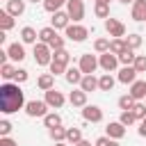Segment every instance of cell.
Returning <instances> with one entry per match:
<instances>
[{"label": "cell", "instance_id": "cell-1", "mask_svg": "<svg viewBox=\"0 0 146 146\" xmlns=\"http://www.w3.org/2000/svg\"><path fill=\"white\" fill-rule=\"evenodd\" d=\"M25 91L16 82H5L0 84V112L2 114H14L18 110H25Z\"/></svg>", "mask_w": 146, "mask_h": 146}, {"label": "cell", "instance_id": "cell-2", "mask_svg": "<svg viewBox=\"0 0 146 146\" xmlns=\"http://www.w3.org/2000/svg\"><path fill=\"white\" fill-rule=\"evenodd\" d=\"M32 55H34V62H36L39 66H50V62H52V50H50L48 43H41V41L34 43Z\"/></svg>", "mask_w": 146, "mask_h": 146}, {"label": "cell", "instance_id": "cell-3", "mask_svg": "<svg viewBox=\"0 0 146 146\" xmlns=\"http://www.w3.org/2000/svg\"><path fill=\"white\" fill-rule=\"evenodd\" d=\"M78 66H80V71H82L84 75H94V73H96V68H100V64H98V55H91V52L80 55Z\"/></svg>", "mask_w": 146, "mask_h": 146}, {"label": "cell", "instance_id": "cell-4", "mask_svg": "<svg viewBox=\"0 0 146 146\" xmlns=\"http://www.w3.org/2000/svg\"><path fill=\"white\" fill-rule=\"evenodd\" d=\"M64 34H66V39H71V41H75V43H82V41L89 36V27H84V25H80V23H71V25L64 30Z\"/></svg>", "mask_w": 146, "mask_h": 146}, {"label": "cell", "instance_id": "cell-5", "mask_svg": "<svg viewBox=\"0 0 146 146\" xmlns=\"http://www.w3.org/2000/svg\"><path fill=\"white\" fill-rule=\"evenodd\" d=\"M48 103L46 100H27V105H25V114L27 116H32V119H36V116H46L48 114Z\"/></svg>", "mask_w": 146, "mask_h": 146}, {"label": "cell", "instance_id": "cell-6", "mask_svg": "<svg viewBox=\"0 0 146 146\" xmlns=\"http://www.w3.org/2000/svg\"><path fill=\"white\" fill-rule=\"evenodd\" d=\"M105 30L112 39H125V25L119 18H107L105 21Z\"/></svg>", "mask_w": 146, "mask_h": 146}, {"label": "cell", "instance_id": "cell-7", "mask_svg": "<svg viewBox=\"0 0 146 146\" xmlns=\"http://www.w3.org/2000/svg\"><path fill=\"white\" fill-rule=\"evenodd\" d=\"M98 64H100V68L105 73H114L121 62H119V57L114 52H103V55H98Z\"/></svg>", "mask_w": 146, "mask_h": 146}, {"label": "cell", "instance_id": "cell-8", "mask_svg": "<svg viewBox=\"0 0 146 146\" xmlns=\"http://www.w3.org/2000/svg\"><path fill=\"white\" fill-rule=\"evenodd\" d=\"M66 11H68L73 23H80L84 18V0H68L66 2Z\"/></svg>", "mask_w": 146, "mask_h": 146}, {"label": "cell", "instance_id": "cell-9", "mask_svg": "<svg viewBox=\"0 0 146 146\" xmlns=\"http://www.w3.org/2000/svg\"><path fill=\"white\" fill-rule=\"evenodd\" d=\"M43 100L48 103V107H52V110H59V107L66 103V96H64L59 89H50V91H43Z\"/></svg>", "mask_w": 146, "mask_h": 146}, {"label": "cell", "instance_id": "cell-10", "mask_svg": "<svg viewBox=\"0 0 146 146\" xmlns=\"http://www.w3.org/2000/svg\"><path fill=\"white\" fill-rule=\"evenodd\" d=\"M82 119L87 123H100L103 121V110L98 105H84L82 107Z\"/></svg>", "mask_w": 146, "mask_h": 146}, {"label": "cell", "instance_id": "cell-11", "mask_svg": "<svg viewBox=\"0 0 146 146\" xmlns=\"http://www.w3.org/2000/svg\"><path fill=\"white\" fill-rule=\"evenodd\" d=\"M71 25V16H68V11H55L52 14V18H50V27H55V30H66Z\"/></svg>", "mask_w": 146, "mask_h": 146}, {"label": "cell", "instance_id": "cell-12", "mask_svg": "<svg viewBox=\"0 0 146 146\" xmlns=\"http://www.w3.org/2000/svg\"><path fill=\"white\" fill-rule=\"evenodd\" d=\"M105 135L110 137V139H123L125 137V125L121 123V121H110L107 123V128H105Z\"/></svg>", "mask_w": 146, "mask_h": 146}, {"label": "cell", "instance_id": "cell-13", "mask_svg": "<svg viewBox=\"0 0 146 146\" xmlns=\"http://www.w3.org/2000/svg\"><path fill=\"white\" fill-rule=\"evenodd\" d=\"M7 55H9V59L11 62H23L25 59V43H9L7 46Z\"/></svg>", "mask_w": 146, "mask_h": 146}, {"label": "cell", "instance_id": "cell-14", "mask_svg": "<svg viewBox=\"0 0 146 146\" xmlns=\"http://www.w3.org/2000/svg\"><path fill=\"white\" fill-rule=\"evenodd\" d=\"M82 78H84V73L80 71V66H68V68H66V73H64V80H66L68 84H73V87H75V84L80 87Z\"/></svg>", "mask_w": 146, "mask_h": 146}, {"label": "cell", "instance_id": "cell-15", "mask_svg": "<svg viewBox=\"0 0 146 146\" xmlns=\"http://www.w3.org/2000/svg\"><path fill=\"white\" fill-rule=\"evenodd\" d=\"M137 71H135V66H123L121 71H119V75H116V80L121 82V84H132L135 80H137Z\"/></svg>", "mask_w": 146, "mask_h": 146}, {"label": "cell", "instance_id": "cell-16", "mask_svg": "<svg viewBox=\"0 0 146 146\" xmlns=\"http://www.w3.org/2000/svg\"><path fill=\"white\" fill-rule=\"evenodd\" d=\"M135 100H144L146 98V80H135L130 84V91H128Z\"/></svg>", "mask_w": 146, "mask_h": 146}, {"label": "cell", "instance_id": "cell-17", "mask_svg": "<svg viewBox=\"0 0 146 146\" xmlns=\"http://www.w3.org/2000/svg\"><path fill=\"white\" fill-rule=\"evenodd\" d=\"M132 21H137V23L146 21V0H135L132 2Z\"/></svg>", "mask_w": 146, "mask_h": 146}, {"label": "cell", "instance_id": "cell-18", "mask_svg": "<svg viewBox=\"0 0 146 146\" xmlns=\"http://www.w3.org/2000/svg\"><path fill=\"white\" fill-rule=\"evenodd\" d=\"M21 43H39V32L34 30V27H30V25H25L23 30H21Z\"/></svg>", "mask_w": 146, "mask_h": 146}, {"label": "cell", "instance_id": "cell-19", "mask_svg": "<svg viewBox=\"0 0 146 146\" xmlns=\"http://www.w3.org/2000/svg\"><path fill=\"white\" fill-rule=\"evenodd\" d=\"M116 82H119V80H116L112 73H103V75L98 78V91H112Z\"/></svg>", "mask_w": 146, "mask_h": 146}, {"label": "cell", "instance_id": "cell-20", "mask_svg": "<svg viewBox=\"0 0 146 146\" xmlns=\"http://www.w3.org/2000/svg\"><path fill=\"white\" fill-rule=\"evenodd\" d=\"M68 103H71L73 107H84V105H87V91L73 89V91L68 94Z\"/></svg>", "mask_w": 146, "mask_h": 146}, {"label": "cell", "instance_id": "cell-21", "mask_svg": "<svg viewBox=\"0 0 146 146\" xmlns=\"http://www.w3.org/2000/svg\"><path fill=\"white\" fill-rule=\"evenodd\" d=\"M25 2H27V0H9L5 9H7L14 18H18V16H23V14H25Z\"/></svg>", "mask_w": 146, "mask_h": 146}, {"label": "cell", "instance_id": "cell-22", "mask_svg": "<svg viewBox=\"0 0 146 146\" xmlns=\"http://www.w3.org/2000/svg\"><path fill=\"white\" fill-rule=\"evenodd\" d=\"M36 87H39L41 91H50V89H55V75H52V73H43V75H39Z\"/></svg>", "mask_w": 146, "mask_h": 146}, {"label": "cell", "instance_id": "cell-23", "mask_svg": "<svg viewBox=\"0 0 146 146\" xmlns=\"http://www.w3.org/2000/svg\"><path fill=\"white\" fill-rule=\"evenodd\" d=\"M80 141H82V130L80 128H73V125L66 128V144L68 146H78Z\"/></svg>", "mask_w": 146, "mask_h": 146}, {"label": "cell", "instance_id": "cell-24", "mask_svg": "<svg viewBox=\"0 0 146 146\" xmlns=\"http://www.w3.org/2000/svg\"><path fill=\"white\" fill-rule=\"evenodd\" d=\"M16 25V21H14V16L7 11V9H2L0 11V30H5V32H9L11 27Z\"/></svg>", "mask_w": 146, "mask_h": 146}, {"label": "cell", "instance_id": "cell-25", "mask_svg": "<svg viewBox=\"0 0 146 146\" xmlns=\"http://www.w3.org/2000/svg\"><path fill=\"white\" fill-rule=\"evenodd\" d=\"M80 89L87 91V94H89V91H96V89H98V78H96V75H84L82 82H80Z\"/></svg>", "mask_w": 146, "mask_h": 146}, {"label": "cell", "instance_id": "cell-26", "mask_svg": "<svg viewBox=\"0 0 146 146\" xmlns=\"http://www.w3.org/2000/svg\"><path fill=\"white\" fill-rule=\"evenodd\" d=\"M94 14L98 16V18H110V5L107 2H98V0H94Z\"/></svg>", "mask_w": 146, "mask_h": 146}, {"label": "cell", "instance_id": "cell-27", "mask_svg": "<svg viewBox=\"0 0 146 146\" xmlns=\"http://www.w3.org/2000/svg\"><path fill=\"white\" fill-rule=\"evenodd\" d=\"M55 36H57V30H55V27H50V25L39 30V41H41V43H50Z\"/></svg>", "mask_w": 146, "mask_h": 146}, {"label": "cell", "instance_id": "cell-28", "mask_svg": "<svg viewBox=\"0 0 146 146\" xmlns=\"http://www.w3.org/2000/svg\"><path fill=\"white\" fill-rule=\"evenodd\" d=\"M43 125L50 130V128H57V125H62V116L57 114V112H48L46 116H43Z\"/></svg>", "mask_w": 146, "mask_h": 146}, {"label": "cell", "instance_id": "cell-29", "mask_svg": "<svg viewBox=\"0 0 146 146\" xmlns=\"http://www.w3.org/2000/svg\"><path fill=\"white\" fill-rule=\"evenodd\" d=\"M110 43H112V39H105V36H98V39L94 41V50H96L98 55H103V52H110Z\"/></svg>", "mask_w": 146, "mask_h": 146}, {"label": "cell", "instance_id": "cell-30", "mask_svg": "<svg viewBox=\"0 0 146 146\" xmlns=\"http://www.w3.org/2000/svg\"><path fill=\"white\" fill-rule=\"evenodd\" d=\"M48 135H50V139L57 144V141H66V128L64 125H57V128H50L48 130Z\"/></svg>", "mask_w": 146, "mask_h": 146}, {"label": "cell", "instance_id": "cell-31", "mask_svg": "<svg viewBox=\"0 0 146 146\" xmlns=\"http://www.w3.org/2000/svg\"><path fill=\"white\" fill-rule=\"evenodd\" d=\"M68 0H43V9L48 11V14H55V11H59L62 9V5H66Z\"/></svg>", "mask_w": 146, "mask_h": 146}, {"label": "cell", "instance_id": "cell-32", "mask_svg": "<svg viewBox=\"0 0 146 146\" xmlns=\"http://www.w3.org/2000/svg\"><path fill=\"white\" fill-rule=\"evenodd\" d=\"M135 57H137V55H135V50L125 48V50H123V52L119 55V62H121L123 66H132V64H135Z\"/></svg>", "mask_w": 146, "mask_h": 146}, {"label": "cell", "instance_id": "cell-33", "mask_svg": "<svg viewBox=\"0 0 146 146\" xmlns=\"http://www.w3.org/2000/svg\"><path fill=\"white\" fill-rule=\"evenodd\" d=\"M135 103H137V100H135L130 94H123V96L119 98V110H121V112H125V110H132V107H135Z\"/></svg>", "mask_w": 146, "mask_h": 146}, {"label": "cell", "instance_id": "cell-34", "mask_svg": "<svg viewBox=\"0 0 146 146\" xmlns=\"http://www.w3.org/2000/svg\"><path fill=\"white\" fill-rule=\"evenodd\" d=\"M125 46H128L130 50H137V48L141 46V34H137V32L128 34V36H125Z\"/></svg>", "mask_w": 146, "mask_h": 146}, {"label": "cell", "instance_id": "cell-35", "mask_svg": "<svg viewBox=\"0 0 146 146\" xmlns=\"http://www.w3.org/2000/svg\"><path fill=\"white\" fill-rule=\"evenodd\" d=\"M128 46H125V39H112V43H110V52H114L116 57L125 50Z\"/></svg>", "mask_w": 146, "mask_h": 146}, {"label": "cell", "instance_id": "cell-36", "mask_svg": "<svg viewBox=\"0 0 146 146\" xmlns=\"http://www.w3.org/2000/svg\"><path fill=\"white\" fill-rule=\"evenodd\" d=\"M52 62H59V64H66V66H68V62H71V55H68V50H66V48H62V50H55V52H52Z\"/></svg>", "mask_w": 146, "mask_h": 146}, {"label": "cell", "instance_id": "cell-37", "mask_svg": "<svg viewBox=\"0 0 146 146\" xmlns=\"http://www.w3.org/2000/svg\"><path fill=\"white\" fill-rule=\"evenodd\" d=\"M0 75H2L5 80H14V75H16V66L9 64V62L2 64V66H0Z\"/></svg>", "mask_w": 146, "mask_h": 146}, {"label": "cell", "instance_id": "cell-38", "mask_svg": "<svg viewBox=\"0 0 146 146\" xmlns=\"http://www.w3.org/2000/svg\"><path fill=\"white\" fill-rule=\"evenodd\" d=\"M119 121L128 128V125H132L135 121H137V116H135V112L132 110H125V112H121V116H119Z\"/></svg>", "mask_w": 146, "mask_h": 146}, {"label": "cell", "instance_id": "cell-39", "mask_svg": "<svg viewBox=\"0 0 146 146\" xmlns=\"http://www.w3.org/2000/svg\"><path fill=\"white\" fill-rule=\"evenodd\" d=\"M11 130H14L11 121H9V119H0V137H9Z\"/></svg>", "mask_w": 146, "mask_h": 146}, {"label": "cell", "instance_id": "cell-40", "mask_svg": "<svg viewBox=\"0 0 146 146\" xmlns=\"http://www.w3.org/2000/svg\"><path fill=\"white\" fill-rule=\"evenodd\" d=\"M132 112H135V116H137V121H141V119H146V103H141V100H137V103H135V107H132Z\"/></svg>", "mask_w": 146, "mask_h": 146}, {"label": "cell", "instance_id": "cell-41", "mask_svg": "<svg viewBox=\"0 0 146 146\" xmlns=\"http://www.w3.org/2000/svg\"><path fill=\"white\" fill-rule=\"evenodd\" d=\"M48 68H50V73H52V75H64L68 66H66V64H59V62H50V66H48Z\"/></svg>", "mask_w": 146, "mask_h": 146}, {"label": "cell", "instance_id": "cell-42", "mask_svg": "<svg viewBox=\"0 0 146 146\" xmlns=\"http://www.w3.org/2000/svg\"><path fill=\"white\" fill-rule=\"evenodd\" d=\"M132 66H135V71H137V73H146V55H137Z\"/></svg>", "mask_w": 146, "mask_h": 146}, {"label": "cell", "instance_id": "cell-43", "mask_svg": "<svg viewBox=\"0 0 146 146\" xmlns=\"http://www.w3.org/2000/svg\"><path fill=\"white\" fill-rule=\"evenodd\" d=\"M94 146H121V144H119L116 139H110L107 135H103V137H98V139H96V144H94Z\"/></svg>", "mask_w": 146, "mask_h": 146}, {"label": "cell", "instance_id": "cell-44", "mask_svg": "<svg viewBox=\"0 0 146 146\" xmlns=\"http://www.w3.org/2000/svg\"><path fill=\"white\" fill-rule=\"evenodd\" d=\"M27 78H30V73H27L25 68H16V75H14V82H16V84L27 82Z\"/></svg>", "mask_w": 146, "mask_h": 146}, {"label": "cell", "instance_id": "cell-45", "mask_svg": "<svg viewBox=\"0 0 146 146\" xmlns=\"http://www.w3.org/2000/svg\"><path fill=\"white\" fill-rule=\"evenodd\" d=\"M48 46H50V50H52V52H55V50H62V48H64V36H59V34H57Z\"/></svg>", "mask_w": 146, "mask_h": 146}, {"label": "cell", "instance_id": "cell-46", "mask_svg": "<svg viewBox=\"0 0 146 146\" xmlns=\"http://www.w3.org/2000/svg\"><path fill=\"white\" fill-rule=\"evenodd\" d=\"M0 146H18V141H14L11 137H0Z\"/></svg>", "mask_w": 146, "mask_h": 146}, {"label": "cell", "instance_id": "cell-47", "mask_svg": "<svg viewBox=\"0 0 146 146\" xmlns=\"http://www.w3.org/2000/svg\"><path fill=\"white\" fill-rule=\"evenodd\" d=\"M137 132H139V137H146V119L139 121V130H137Z\"/></svg>", "mask_w": 146, "mask_h": 146}, {"label": "cell", "instance_id": "cell-48", "mask_svg": "<svg viewBox=\"0 0 146 146\" xmlns=\"http://www.w3.org/2000/svg\"><path fill=\"white\" fill-rule=\"evenodd\" d=\"M78 146H91V141H84V139H82V141H80Z\"/></svg>", "mask_w": 146, "mask_h": 146}, {"label": "cell", "instance_id": "cell-49", "mask_svg": "<svg viewBox=\"0 0 146 146\" xmlns=\"http://www.w3.org/2000/svg\"><path fill=\"white\" fill-rule=\"evenodd\" d=\"M55 146H68V144H66V141H57Z\"/></svg>", "mask_w": 146, "mask_h": 146}, {"label": "cell", "instance_id": "cell-50", "mask_svg": "<svg viewBox=\"0 0 146 146\" xmlns=\"http://www.w3.org/2000/svg\"><path fill=\"white\" fill-rule=\"evenodd\" d=\"M121 5H128V2H135V0H119Z\"/></svg>", "mask_w": 146, "mask_h": 146}, {"label": "cell", "instance_id": "cell-51", "mask_svg": "<svg viewBox=\"0 0 146 146\" xmlns=\"http://www.w3.org/2000/svg\"><path fill=\"white\" fill-rule=\"evenodd\" d=\"M27 2H34V5H36V2H43V0H27Z\"/></svg>", "mask_w": 146, "mask_h": 146}, {"label": "cell", "instance_id": "cell-52", "mask_svg": "<svg viewBox=\"0 0 146 146\" xmlns=\"http://www.w3.org/2000/svg\"><path fill=\"white\" fill-rule=\"evenodd\" d=\"M98 2H107V5H110V0H98Z\"/></svg>", "mask_w": 146, "mask_h": 146}, {"label": "cell", "instance_id": "cell-53", "mask_svg": "<svg viewBox=\"0 0 146 146\" xmlns=\"http://www.w3.org/2000/svg\"><path fill=\"white\" fill-rule=\"evenodd\" d=\"M7 2H9V0H7Z\"/></svg>", "mask_w": 146, "mask_h": 146}, {"label": "cell", "instance_id": "cell-54", "mask_svg": "<svg viewBox=\"0 0 146 146\" xmlns=\"http://www.w3.org/2000/svg\"><path fill=\"white\" fill-rule=\"evenodd\" d=\"M144 23H146V21H144Z\"/></svg>", "mask_w": 146, "mask_h": 146}]
</instances>
